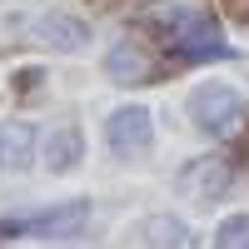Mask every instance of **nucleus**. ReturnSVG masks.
Returning a JSON list of instances; mask_svg holds the SVG:
<instances>
[{"mask_svg": "<svg viewBox=\"0 0 249 249\" xmlns=\"http://www.w3.org/2000/svg\"><path fill=\"white\" fill-rule=\"evenodd\" d=\"M155 30L164 35V45H170V50L190 55V60L224 55V50H230V45H224L219 20H214L210 10H199V5H164V10H155Z\"/></svg>", "mask_w": 249, "mask_h": 249, "instance_id": "nucleus-1", "label": "nucleus"}, {"mask_svg": "<svg viewBox=\"0 0 249 249\" xmlns=\"http://www.w3.org/2000/svg\"><path fill=\"white\" fill-rule=\"evenodd\" d=\"M190 120L204 135H234L244 124V95L230 85H199L190 95Z\"/></svg>", "mask_w": 249, "mask_h": 249, "instance_id": "nucleus-2", "label": "nucleus"}, {"mask_svg": "<svg viewBox=\"0 0 249 249\" xmlns=\"http://www.w3.org/2000/svg\"><path fill=\"white\" fill-rule=\"evenodd\" d=\"M90 224V204L85 199H70V204H55V210H40V214H15V219H0V234H45V239H70Z\"/></svg>", "mask_w": 249, "mask_h": 249, "instance_id": "nucleus-3", "label": "nucleus"}, {"mask_svg": "<svg viewBox=\"0 0 249 249\" xmlns=\"http://www.w3.org/2000/svg\"><path fill=\"white\" fill-rule=\"evenodd\" d=\"M10 25H15L20 35L40 40V45H55V50H80V45L90 40L85 20H75V15H60V10H40V15H15Z\"/></svg>", "mask_w": 249, "mask_h": 249, "instance_id": "nucleus-4", "label": "nucleus"}, {"mask_svg": "<svg viewBox=\"0 0 249 249\" xmlns=\"http://www.w3.org/2000/svg\"><path fill=\"white\" fill-rule=\"evenodd\" d=\"M230 179H234V170H230V160H219V155L190 160V164H184V170L175 175L179 195H184V199H195V204H210V199H219L224 190H230Z\"/></svg>", "mask_w": 249, "mask_h": 249, "instance_id": "nucleus-5", "label": "nucleus"}, {"mask_svg": "<svg viewBox=\"0 0 249 249\" xmlns=\"http://www.w3.org/2000/svg\"><path fill=\"white\" fill-rule=\"evenodd\" d=\"M155 70H160V60L144 50V40H130V35L115 40L110 55H105V75L115 80V85H150Z\"/></svg>", "mask_w": 249, "mask_h": 249, "instance_id": "nucleus-6", "label": "nucleus"}, {"mask_svg": "<svg viewBox=\"0 0 249 249\" xmlns=\"http://www.w3.org/2000/svg\"><path fill=\"white\" fill-rule=\"evenodd\" d=\"M105 140H110V150L115 155H140V150H150V140H155V124H150V110H140V105H124L105 120Z\"/></svg>", "mask_w": 249, "mask_h": 249, "instance_id": "nucleus-7", "label": "nucleus"}, {"mask_svg": "<svg viewBox=\"0 0 249 249\" xmlns=\"http://www.w3.org/2000/svg\"><path fill=\"white\" fill-rule=\"evenodd\" d=\"M150 249H190V230H184L179 219L170 214H150V219H140V230H135Z\"/></svg>", "mask_w": 249, "mask_h": 249, "instance_id": "nucleus-8", "label": "nucleus"}, {"mask_svg": "<svg viewBox=\"0 0 249 249\" xmlns=\"http://www.w3.org/2000/svg\"><path fill=\"white\" fill-rule=\"evenodd\" d=\"M75 160H80V130L75 124H55L45 135V164L55 175H65V170H75Z\"/></svg>", "mask_w": 249, "mask_h": 249, "instance_id": "nucleus-9", "label": "nucleus"}, {"mask_svg": "<svg viewBox=\"0 0 249 249\" xmlns=\"http://www.w3.org/2000/svg\"><path fill=\"white\" fill-rule=\"evenodd\" d=\"M30 150H35L30 124H5V130H0V164L20 170V164H30Z\"/></svg>", "mask_w": 249, "mask_h": 249, "instance_id": "nucleus-10", "label": "nucleus"}, {"mask_svg": "<svg viewBox=\"0 0 249 249\" xmlns=\"http://www.w3.org/2000/svg\"><path fill=\"white\" fill-rule=\"evenodd\" d=\"M214 249H249V214L224 219V224H219V234H214Z\"/></svg>", "mask_w": 249, "mask_h": 249, "instance_id": "nucleus-11", "label": "nucleus"}]
</instances>
